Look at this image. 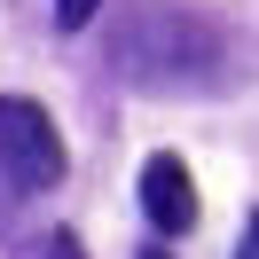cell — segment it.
<instances>
[{
    "label": "cell",
    "mask_w": 259,
    "mask_h": 259,
    "mask_svg": "<svg viewBox=\"0 0 259 259\" xmlns=\"http://www.w3.org/2000/svg\"><path fill=\"white\" fill-rule=\"evenodd\" d=\"M110 63L126 71V79H142V87H196V79L220 71V39H212V24L157 8V16H134L126 32H118Z\"/></svg>",
    "instance_id": "1"
},
{
    "label": "cell",
    "mask_w": 259,
    "mask_h": 259,
    "mask_svg": "<svg viewBox=\"0 0 259 259\" xmlns=\"http://www.w3.org/2000/svg\"><path fill=\"white\" fill-rule=\"evenodd\" d=\"M63 134H55V118L39 110L32 95H0V181H8V196H39L63 181Z\"/></svg>",
    "instance_id": "2"
},
{
    "label": "cell",
    "mask_w": 259,
    "mask_h": 259,
    "mask_svg": "<svg viewBox=\"0 0 259 259\" xmlns=\"http://www.w3.org/2000/svg\"><path fill=\"white\" fill-rule=\"evenodd\" d=\"M142 212H149L157 236H181V228L196 220V181H189V165H181L173 149H157V157L142 165Z\"/></svg>",
    "instance_id": "3"
},
{
    "label": "cell",
    "mask_w": 259,
    "mask_h": 259,
    "mask_svg": "<svg viewBox=\"0 0 259 259\" xmlns=\"http://www.w3.org/2000/svg\"><path fill=\"white\" fill-rule=\"evenodd\" d=\"M16 259H87V251H79V236H71V228H39V236L16 243Z\"/></svg>",
    "instance_id": "4"
},
{
    "label": "cell",
    "mask_w": 259,
    "mask_h": 259,
    "mask_svg": "<svg viewBox=\"0 0 259 259\" xmlns=\"http://www.w3.org/2000/svg\"><path fill=\"white\" fill-rule=\"evenodd\" d=\"M95 8H102V0H55V24H63V32H79Z\"/></svg>",
    "instance_id": "5"
},
{
    "label": "cell",
    "mask_w": 259,
    "mask_h": 259,
    "mask_svg": "<svg viewBox=\"0 0 259 259\" xmlns=\"http://www.w3.org/2000/svg\"><path fill=\"white\" fill-rule=\"evenodd\" d=\"M236 259H259V212H251V228H243V251Z\"/></svg>",
    "instance_id": "6"
},
{
    "label": "cell",
    "mask_w": 259,
    "mask_h": 259,
    "mask_svg": "<svg viewBox=\"0 0 259 259\" xmlns=\"http://www.w3.org/2000/svg\"><path fill=\"white\" fill-rule=\"evenodd\" d=\"M142 259H165V251H142Z\"/></svg>",
    "instance_id": "7"
}]
</instances>
